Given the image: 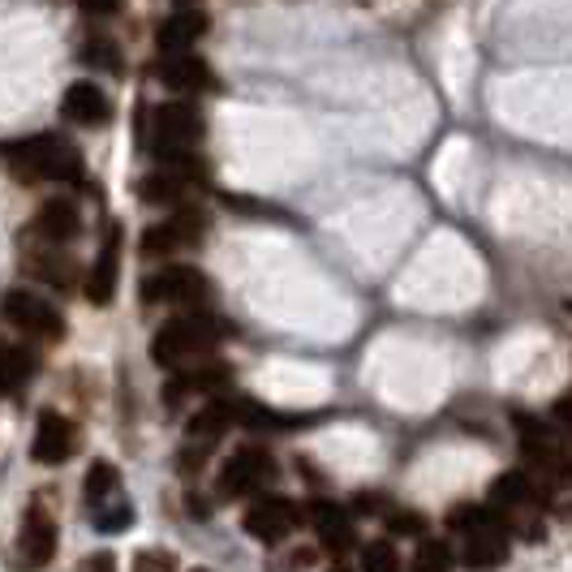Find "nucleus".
I'll list each match as a JSON object with an SVG mask.
<instances>
[{
  "mask_svg": "<svg viewBox=\"0 0 572 572\" xmlns=\"http://www.w3.org/2000/svg\"><path fill=\"white\" fill-rule=\"evenodd\" d=\"M220 323L203 315H186V318H168L151 341V362L164 366V371H181L190 362H207L216 345H220Z\"/></svg>",
  "mask_w": 572,
  "mask_h": 572,
  "instance_id": "nucleus-1",
  "label": "nucleus"
},
{
  "mask_svg": "<svg viewBox=\"0 0 572 572\" xmlns=\"http://www.w3.org/2000/svg\"><path fill=\"white\" fill-rule=\"evenodd\" d=\"M512 426H516V440H521V452L525 461L539 470V477L546 486H572V444L569 435L551 431L546 422L530 414H512Z\"/></svg>",
  "mask_w": 572,
  "mask_h": 572,
  "instance_id": "nucleus-2",
  "label": "nucleus"
},
{
  "mask_svg": "<svg viewBox=\"0 0 572 572\" xmlns=\"http://www.w3.org/2000/svg\"><path fill=\"white\" fill-rule=\"evenodd\" d=\"M9 159L18 172L39 177V181H82V151L57 134H39L27 142H13Z\"/></svg>",
  "mask_w": 572,
  "mask_h": 572,
  "instance_id": "nucleus-3",
  "label": "nucleus"
},
{
  "mask_svg": "<svg viewBox=\"0 0 572 572\" xmlns=\"http://www.w3.org/2000/svg\"><path fill=\"white\" fill-rule=\"evenodd\" d=\"M0 315L9 318L18 332L39 336V341H61L65 336L61 310H57L52 302H43L39 293H27V288H9V293L0 297Z\"/></svg>",
  "mask_w": 572,
  "mask_h": 572,
  "instance_id": "nucleus-4",
  "label": "nucleus"
},
{
  "mask_svg": "<svg viewBox=\"0 0 572 572\" xmlns=\"http://www.w3.org/2000/svg\"><path fill=\"white\" fill-rule=\"evenodd\" d=\"M142 302L147 306H198L207 293H211V285H207V276L198 272V267H159V272H151L147 280H142Z\"/></svg>",
  "mask_w": 572,
  "mask_h": 572,
  "instance_id": "nucleus-5",
  "label": "nucleus"
},
{
  "mask_svg": "<svg viewBox=\"0 0 572 572\" xmlns=\"http://www.w3.org/2000/svg\"><path fill=\"white\" fill-rule=\"evenodd\" d=\"M203 142V117L194 103H164L151 117V147L156 156H177V151H194Z\"/></svg>",
  "mask_w": 572,
  "mask_h": 572,
  "instance_id": "nucleus-6",
  "label": "nucleus"
},
{
  "mask_svg": "<svg viewBox=\"0 0 572 572\" xmlns=\"http://www.w3.org/2000/svg\"><path fill=\"white\" fill-rule=\"evenodd\" d=\"M272 477H276V461H272L267 447H237L220 470V495H228V500L233 495H250V491H258Z\"/></svg>",
  "mask_w": 572,
  "mask_h": 572,
  "instance_id": "nucleus-7",
  "label": "nucleus"
},
{
  "mask_svg": "<svg viewBox=\"0 0 572 572\" xmlns=\"http://www.w3.org/2000/svg\"><path fill=\"white\" fill-rule=\"evenodd\" d=\"M302 512L285 495H258L255 504L246 509V534L258 542H285L297 530Z\"/></svg>",
  "mask_w": 572,
  "mask_h": 572,
  "instance_id": "nucleus-8",
  "label": "nucleus"
},
{
  "mask_svg": "<svg viewBox=\"0 0 572 572\" xmlns=\"http://www.w3.org/2000/svg\"><path fill=\"white\" fill-rule=\"evenodd\" d=\"M78 447V431L65 414H39V426H34V444L31 456L39 465H65Z\"/></svg>",
  "mask_w": 572,
  "mask_h": 572,
  "instance_id": "nucleus-9",
  "label": "nucleus"
},
{
  "mask_svg": "<svg viewBox=\"0 0 572 572\" xmlns=\"http://www.w3.org/2000/svg\"><path fill=\"white\" fill-rule=\"evenodd\" d=\"M117 280H121V228L112 224L103 246H99L96 263H91V276H87V297L91 306H108L117 297Z\"/></svg>",
  "mask_w": 572,
  "mask_h": 572,
  "instance_id": "nucleus-10",
  "label": "nucleus"
},
{
  "mask_svg": "<svg viewBox=\"0 0 572 572\" xmlns=\"http://www.w3.org/2000/svg\"><path fill=\"white\" fill-rule=\"evenodd\" d=\"M198 233H203V216L186 211V216L151 224V228L142 233V246H138V250H142V258H164V255H172V250H181V246H194Z\"/></svg>",
  "mask_w": 572,
  "mask_h": 572,
  "instance_id": "nucleus-11",
  "label": "nucleus"
},
{
  "mask_svg": "<svg viewBox=\"0 0 572 572\" xmlns=\"http://www.w3.org/2000/svg\"><path fill=\"white\" fill-rule=\"evenodd\" d=\"M159 82L168 91H181V96H194V91H207L216 78H211V65L203 57H194V48L186 52H164L159 61Z\"/></svg>",
  "mask_w": 572,
  "mask_h": 572,
  "instance_id": "nucleus-12",
  "label": "nucleus"
},
{
  "mask_svg": "<svg viewBox=\"0 0 572 572\" xmlns=\"http://www.w3.org/2000/svg\"><path fill=\"white\" fill-rule=\"evenodd\" d=\"M31 233L48 246H65V241H73L82 233V216H78V207L69 198H48L39 207V216H34Z\"/></svg>",
  "mask_w": 572,
  "mask_h": 572,
  "instance_id": "nucleus-13",
  "label": "nucleus"
},
{
  "mask_svg": "<svg viewBox=\"0 0 572 572\" xmlns=\"http://www.w3.org/2000/svg\"><path fill=\"white\" fill-rule=\"evenodd\" d=\"M310 525H315L318 542H323L327 551H336V555L349 551L353 542H357L349 509H341V504H332V500H315V504H310Z\"/></svg>",
  "mask_w": 572,
  "mask_h": 572,
  "instance_id": "nucleus-14",
  "label": "nucleus"
},
{
  "mask_svg": "<svg viewBox=\"0 0 572 572\" xmlns=\"http://www.w3.org/2000/svg\"><path fill=\"white\" fill-rule=\"evenodd\" d=\"M61 112L65 121H73V126H103L112 117V103H108V96L99 91L96 82H73L61 99Z\"/></svg>",
  "mask_w": 572,
  "mask_h": 572,
  "instance_id": "nucleus-15",
  "label": "nucleus"
},
{
  "mask_svg": "<svg viewBox=\"0 0 572 572\" xmlns=\"http://www.w3.org/2000/svg\"><path fill=\"white\" fill-rule=\"evenodd\" d=\"M22 560L27 564H48L52 555H57V521L48 516L43 509H31L27 512V521H22Z\"/></svg>",
  "mask_w": 572,
  "mask_h": 572,
  "instance_id": "nucleus-16",
  "label": "nucleus"
},
{
  "mask_svg": "<svg viewBox=\"0 0 572 572\" xmlns=\"http://www.w3.org/2000/svg\"><path fill=\"white\" fill-rule=\"evenodd\" d=\"M203 34H207V13L181 9V13H172V18L156 31V43H159V52H186V48H194Z\"/></svg>",
  "mask_w": 572,
  "mask_h": 572,
  "instance_id": "nucleus-17",
  "label": "nucleus"
},
{
  "mask_svg": "<svg viewBox=\"0 0 572 572\" xmlns=\"http://www.w3.org/2000/svg\"><path fill=\"white\" fill-rule=\"evenodd\" d=\"M228 379H233V366H224V362H207V366L190 362V371L181 366L177 379L168 383V401L177 405L186 392H220V387H228Z\"/></svg>",
  "mask_w": 572,
  "mask_h": 572,
  "instance_id": "nucleus-18",
  "label": "nucleus"
},
{
  "mask_svg": "<svg viewBox=\"0 0 572 572\" xmlns=\"http://www.w3.org/2000/svg\"><path fill=\"white\" fill-rule=\"evenodd\" d=\"M186 190H190V177H181L172 168H156L138 181V198L151 203V207H177L186 198Z\"/></svg>",
  "mask_w": 572,
  "mask_h": 572,
  "instance_id": "nucleus-19",
  "label": "nucleus"
},
{
  "mask_svg": "<svg viewBox=\"0 0 572 572\" xmlns=\"http://www.w3.org/2000/svg\"><path fill=\"white\" fill-rule=\"evenodd\" d=\"M509 560V530H477L465 534V564L474 569H491Z\"/></svg>",
  "mask_w": 572,
  "mask_h": 572,
  "instance_id": "nucleus-20",
  "label": "nucleus"
},
{
  "mask_svg": "<svg viewBox=\"0 0 572 572\" xmlns=\"http://www.w3.org/2000/svg\"><path fill=\"white\" fill-rule=\"evenodd\" d=\"M31 353L18 349V345H9V341H0V392L9 396V392H22L27 383H31Z\"/></svg>",
  "mask_w": 572,
  "mask_h": 572,
  "instance_id": "nucleus-21",
  "label": "nucleus"
},
{
  "mask_svg": "<svg viewBox=\"0 0 572 572\" xmlns=\"http://www.w3.org/2000/svg\"><path fill=\"white\" fill-rule=\"evenodd\" d=\"M112 491H117V465H112V461H96V465H91V474H87V482H82L87 504H91V509H99V504H103Z\"/></svg>",
  "mask_w": 572,
  "mask_h": 572,
  "instance_id": "nucleus-22",
  "label": "nucleus"
},
{
  "mask_svg": "<svg viewBox=\"0 0 572 572\" xmlns=\"http://www.w3.org/2000/svg\"><path fill=\"white\" fill-rule=\"evenodd\" d=\"M129 525H134V509H129V500L99 504V509H96V530H99V534H117V530H129Z\"/></svg>",
  "mask_w": 572,
  "mask_h": 572,
  "instance_id": "nucleus-23",
  "label": "nucleus"
},
{
  "mask_svg": "<svg viewBox=\"0 0 572 572\" xmlns=\"http://www.w3.org/2000/svg\"><path fill=\"white\" fill-rule=\"evenodd\" d=\"M27 263H31L34 276H39V280H48V285H61V288H65L69 280H73V276H69V267H73L69 258H57V255H31Z\"/></svg>",
  "mask_w": 572,
  "mask_h": 572,
  "instance_id": "nucleus-24",
  "label": "nucleus"
},
{
  "mask_svg": "<svg viewBox=\"0 0 572 572\" xmlns=\"http://www.w3.org/2000/svg\"><path fill=\"white\" fill-rule=\"evenodd\" d=\"M362 569H371V572H396L401 569V560H396L392 542H366V551H362Z\"/></svg>",
  "mask_w": 572,
  "mask_h": 572,
  "instance_id": "nucleus-25",
  "label": "nucleus"
},
{
  "mask_svg": "<svg viewBox=\"0 0 572 572\" xmlns=\"http://www.w3.org/2000/svg\"><path fill=\"white\" fill-rule=\"evenodd\" d=\"M387 534H401V539H422L426 534V516L417 512H387Z\"/></svg>",
  "mask_w": 572,
  "mask_h": 572,
  "instance_id": "nucleus-26",
  "label": "nucleus"
},
{
  "mask_svg": "<svg viewBox=\"0 0 572 572\" xmlns=\"http://www.w3.org/2000/svg\"><path fill=\"white\" fill-rule=\"evenodd\" d=\"M414 569H452V551L444 542H417V555H414Z\"/></svg>",
  "mask_w": 572,
  "mask_h": 572,
  "instance_id": "nucleus-27",
  "label": "nucleus"
},
{
  "mask_svg": "<svg viewBox=\"0 0 572 572\" xmlns=\"http://www.w3.org/2000/svg\"><path fill=\"white\" fill-rule=\"evenodd\" d=\"M87 61H96V65H103V69H121V65H117V48H112V43H87Z\"/></svg>",
  "mask_w": 572,
  "mask_h": 572,
  "instance_id": "nucleus-28",
  "label": "nucleus"
},
{
  "mask_svg": "<svg viewBox=\"0 0 572 572\" xmlns=\"http://www.w3.org/2000/svg\"><path fill=\"white\" fill-rule=\"evenodd\" d=\"M134 569H177V555H168V551H142L134 560Z\"/></svg>",
  "mask_w": 572,
  "mask_h": 572,
  "instance_id": "nucleus-29",
  "label": "nucleus"
},
{
  "mask_svg": "<svg viewBox=\"0 0 572 572\" xmlns=\"http://www.w3.org/2000/svg\"><path fill=\"white\" fill-rule=\"evenodd\" d=\"M78 9H82V13H91V18H108V13H117V9H121V0H78Z\"/></svg>",
  "mask_w": 572,
  "mask_h": 572,
  "instance_id": "nucleus-30",
  "label": "nucleus"
},
{
  "mask_svg": "<svg viewBox=\"0 0 572 572\" xmlns=\"http://www.w3.org/2000/svg\"><path fill=\"white\" fill-rule=\"evenodd\" d=\"M555 417H560V426H564V435H569V444H572V396H560V401H555Z\"/></svg>",
  "mask_w": 572,
  "mask_h": 572,
  "instance_id": "nucleus-31",
  "label": "nucleus"
},
{
  "mask_svg": "<svg viewBox=\"0 0 572 572\" xmlns=\"http://www.w3.org/2000/svg\"><path fill=\"white\" fill-rule=\"evenodd\" d=\"M112 564H117L112 555H87V560H82V569H112Z\"/></svg>",
  "mask_w": 572,
  "mask_h": 572,
  "instance_id": "nucleus-32",
  "label": "nucleus"
},
{
  "mask_svg": "<svg viewBox=\"0 0 572 572\" xmlns=\"http://www.w3.org/2000/svg\"><path fill=\"white\" fill-rule=\"evenodd\" d=\"M560 516H572V504H564V509H560Z\"/></svg>",
  "mask_w": 572,
  "mask_h": 572,
  "instance_id": "nucleus-33",
  "label": "nucleus"
},
{
  "mask_svg": "<svg viewBox=\"0 0 572 572\" xmlns=\"http://www.w3.org/2000/svg\"><path fill=\"white\" fill-rule=\"evenodd\" d=\"M177 4H194V0H177Z\"/></svg>",
  "mask_w": 572,
  "mask_h": 572,
  "instance_id": "nucleus-34",
  "label": "nucleus"
}]
</instances>
